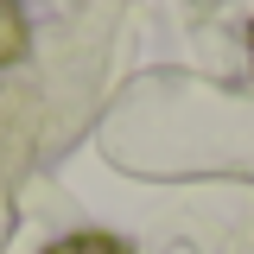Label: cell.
<instances>
[{
  "label": "cell",
  "instance_id": "1",
  "mask_svg": "<svg viewBox=\"0 0 254 254\" xmlns=\"http://www.w3.org/2000/svg\"><path fill=\"white\" fill-rule=\"evenodd\" d=\"M26 58V6L19 0H0V64Z\"/></svg>",
  "mask_w": 254,
  "mask_h": 254
},
{
  "label": "cell",
  "instance_id": "3",
  "mask_svg": "<svg viewBox=\"0 0 254 254\" xmlns=\"http://www.w3.org/2000/svg\"><path fill=\"white\" fill-rule=\"evenodd\" d=\"M248 51H254V26H248Z\"/></svg>",
  "mask_w": 254,
  "mask_h": 254
},
{
  "label": "cell",
  "instance_id": "2",
  "mask_svg": "<svg viewBox=\"0 0 254 254\" xmlns=\"http://www.w3.org/2000/svg\"><path fill=\"white\" fill-rule=\"evenodd\" d=\"M45 254H127L115 235H64V242H51Z\"/></svg>",
  "mask_w": 254,
  "mask_h": 254
}]
</instances>
